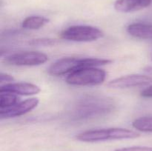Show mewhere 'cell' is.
I'll return each mask as SVG.
<instances>
[{"label":"cell","instance_id":"16","mask_svg":"<svg viewBox=\"0 0 152 151\" xmlns=\"http://www.w3.org/2000/svg\"><path fill=\"white\" fill-rule=\"evenodd\" d=\"M114 151H152V147H128L116 149Z\"/></svg>","mask_w":152,"mask_h":151},{"label":"cell","instance_id":"15","mask_svg":"<svg viewBox=\"0 0 152 151\" xmlns=\"http://www.w3.org/2000/svg\"><path fill=\"white\" fill-rule=\"evenodd\" d=\"M56 40L53 38H37V39L31 40L29 42L31 45H38V46H51L56 44Z\"/></svg>","mask_w":152,"mask_h":151},{"label":"cell","instance_id":"10","mask_svg":"<svg viewBox=\"0 0 152 151\" xmlns=\"http://www.w3.org/2000/svg\"><path fill=\"white\" fill-rule=\"evenodd\" d=\"M152 0H117L114 8L121 13H132L149 7Z\"/></svg>","mask_w":152,"mask_h":151},{"label":"cell","instance_id":"12","mask_svg":"<svg viewBox=\"0 0 152 151\" xmlns=\"http://www.w3.org/2000/svg\"><path fill=\"white\" fill-rule=\"evenodd\" d=\"M49 22L48 18L41 16H31L25 18L22 23V27L28 30H38Z\"/></svg>","mask_w":152,"mask_h":151},{"label":"cell","instance_id":"7","mask_svg":"<svg viewBox=\"0 0 152 151\" xmlns=\"http://www.w3.org/2000/svg\"><path fill=\"white\" fill-rule=\"evenodd\" d=\"M152 82V77L142 74H131L114 78L108 83L110 88H131L146 86Z\"/></svg>","mask_w":152,"mask_h":151},{"label":"cell","instance_id":"6","mask_svg":"<svg viewBox=\"0 0 152 151\" xmlns=\"http://www.w3.org/2000/svg\"><path fill=\"white\" fill-rule=\"evenodd\" d=\"M48 60V56L42 52L25 51L13 53L4 59V62L13 66H37Z\"/></svg>","mask_w":152,"mask_h":151},{"label":"cell","instance_id":"8","mask_svg":"<svg viewBox=\"0 0 152 151\" xmlns=\"http://www.w3.org/2000/svg\"><path fill=\"white\" fill-rule=\"evenodd\" d=\"M39 100L37 98H31L22 102H19L10 107L0 109L1 119L15 118L31 112L38 105Z\"/></svg>","mask_w":152,"mask_h":151},{"label":"cell","instance_id":"2","mask_svg":"<svg viewBox=\"0 0 152 151\" xmlns=\"http://www.w3.org/2000/svg\"><path fill=\"white\" fill-rule=\"evenodd\" d=\"M112 61L109 59L99 58H77L65 57L59 59L52 64L48 69V73L51 76H59L80 69L89 67H99L111 64Z\"/></svg>","mask_w":152,"mask_h":151},{"label":"cell","instance_id":"11","mask_svg":"<svg viewBox=\"0 0 152 151\" xmlns=\"http://www.w3.org/2000/svg\"><path fill=\"white\" fill-rule=\"evenodd\" d=\"M127 32L132 36L140 39L152 40V25L147 23H132L128 26Z\"/></svg>","mask_w":152,"mask_h":151},{"label":"cell","instance_id":"18","mask_svg":"<svg viewBox=\"0 0 152 151\" xmlns=\"http://www.w3.org/2000/svg\"><path fill=\"white\" fill-rule=\"evenodd\" d=\"M140 96L143 98H152V84L142 90Z\"/></svg>","mask_w":152,"mask_h":151},{"label":"cell","instance_id":"5","mask_svg":"<svg viewBox=\"0 0 152 151\" xmlns=\"http://www.w3.org/2000/svg\"><path fill=\"white\" fill-rule=\"evenodd\" d=\"M104 33L98 28L89 25H74L67 28L60 34V37L68 41L88 42L102 38Z\"/></svg>","mask_w":152,"mask_h":151},{"label":"cell","instance_id":"4","mask_svg":"<svg viewBox=\"0 0 152 151\" xmlns=\"http://www.w3.org/2000/svg\"><path fill=\"white\" fill-rule=\"evenodd\" d=\"M106 72L97 67L80 68L68 74L66 82L74 86H96L102 84Z\"/></svg>","mask_w":152,"mask_h":151},{"label":"cell","instance_id":"1","mask_svg":"<svg viewBox=\"0 0 152 151\" xmlns=\"http://www.w3.org/2000/svg\"><path fill=\"white\" fill-rule=\"evenodd\" d=\"M114 107V102L110 99L89 96L79 101L74 107V115L78 119L96 118L109 113Z\"/></svg>","mask_w":152,"mask_h":151},{"label":"cell","instance_id":"14","mask_svg":"<svg viewBox=\"0 0 152 151\" xmlns=\"http://www.w3.org/2000/svg\"><path fill=\"white\" fill-rule=\"evenodd\" d=\"M19 102L17 95L7 92H0V109L10 107Z\"/></svg>","mask_w":152,"mask_h":151},{"label":"cell","instance_id":"9","mask_svg":"<svg viewBox=\"0 0 152 151\" xmlns=\"http://www.w3.org/2000/svg\"><path fill=\"white\" fill-rule=\"evenodd\" d=\"M41 91L39 86L29 82H12L1 85L0 92H7L16 95L31 96L38 94Z\"/></svg>","mask_w":152,"mask_h":151},{"label":"cell","instance_id":"3","mask_svg":"<svg viewBox=\"0 0 152 151\" xmlns=\"http://www.w3.org/2000/svg\"><path fill=\"white\" fill-rule=\"evenodd\" d=\"M140 133L126 128H107L91 130L80 133L76 136L78 141L83 142H98L108 140L136 139L140 137Z\"/></svg>","mask_w":152,"mask_h":151},{"label":"cell","instance_id":"19","mask_svg":"<svg viewBox=\"0 0 152 151\" xmlns=\"http://www.w3.org/2000/svg\"><path fill=\"white\" fill-rule=\"evenodd\" d=\"M145 71H147V72L149 73H152V68H148Z\"/></svg>","mask_w":152,"mask_h":151},{"label":"cell","instance_id":"17","mask_svg":"<svg viewBox=\"0 0 152 151\" xmlns=\"http://www.w3.org/2000/svg\"><path fill=\"white\" fill-rule=\"evenodd\" d=\"M13 81H14V78L11 75L4 73H1V75H0V82H1V85L10 84V83L13 82Z\"/></svg>","mask_w":152,"mask_h":151},{"label":"cell","instance_id":"13","mask_svg":"<svg viewBox=\"0 0 152 151\" xmlns=\"http://www.w3.org/2000/svg\"><path fill=\"white\" fill-rule=\"evenodd\" d=\"M132 127L137 130L145 133H152V116H143L135 119Z\"/></svg>","mask_w":152,"mask_h":151}]
</instances>
